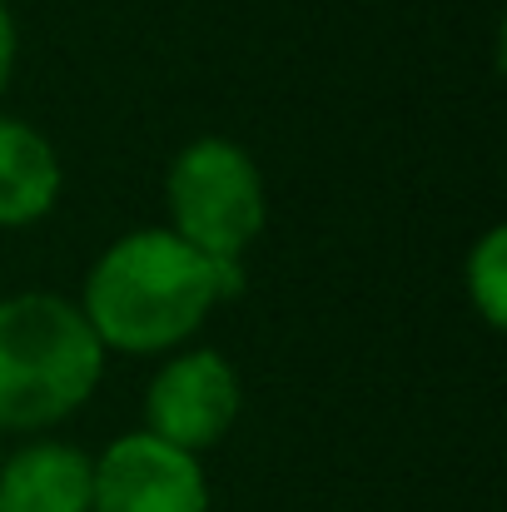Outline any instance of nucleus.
<instances>
[{
	"mask_svg": "<svg viewBox=\"0 0 507 512\" xmlns=\"http://www.w3.org/2000/svg\"><path fill=\"white\" fill-rule=\"evenodd\" d=\"M239 289L244 264L209 259L174 229H135L95 259L80 314L105 353H165L189 339L219 299H234Z\"/></svg>",
	"mask_w": 507,
	"mask_h": 512,
	"instance_id": "nucleus-1",
	"label": "nucleus"
},
{
	"mask_svg": "<svg viewBox=\"0 0 507 512\" xmlns=\"http://www.w3.org/2000/svg\"><path fill=\"white\" fill-rule=\"evenodd\" d=\"M105 373V343L60 294L0 299V433H40L70 418Z\"/></svg>",
	"mask_w": 507,
	"mask_h": 512,
	"instance_id": "nucleus-2",
	"label": "nucleus"
},
{
	"mask_svg": "<svg viewBox=\"0 0 507 512\" xmlns=\"http://www.w3.org/2000/svg\"><path fill=\"white\" fill-rule=\"evenodd\" d=\"M169 229L194 244L209 259L244 264V249L259 239L269 204H264V174L254 155L234 140H194L174 155L165 179Z\"/></svg>",
	"mask_w": 507,
	"mask_h": 512,
	"instance_id": "nucleus-3",
	"label": "nucleus"
},
{
	"mask_svg": "<svg viewBox=\"0 0 507 512\" xmlns=\"http://www.w3.org/2000/svg\"><path fill=\"white\" fill-rule=\"evenodd\" d=\"M239 373L214 348L174 353L145 388V433L169 448L204 453L214 448L239 418Z\"/></svg>",
	"mask_w": 507,
	"mask_h": 512,
	"instance_id": "nucleus-4",
	"label": "nucleus"
},
{
	"mask_svg": "<svg viewBox=\"0 0 507 512\" xmlns=\"http://www.w3.org/2000/svg\"><path fill=\"white\" fill-rule=\"evenodd\" d=\"M90 512H209V483L194 453L140 428L95 458Z\"/></svg>",
	"mask_w": 507,
	"mask_h": 512,
	"instance_id": "nucleus-5",
	"label": "nucleus"
},
{
	"mask_svg": "<svg viewBox=\"0 0 507 512\" xmlns=\"http://www.w3.org/2000/svg\"><path fill=\"white\" fill-rule=\"evenodd\" d=\"M95 458L40 438L0 458V512H90Z\"/></svg>",
	"mask_w": 507,
	"mask_h": 512,
	"instance_id": "nucleus-6",
	"label": "nucleus"
},
{
	"mask_svg": "<svg viewBox=\"0 0 507 512\" xmlns=\"http://www.w3.org/2000/svg\"><path fill=\"white\" fill-rule=\"evenodd\" d=\"M60 184L65 174L55 145L25 120L0 115V229L45 219L60 199Z\"/></svg>",
	"mask_w": 507,
	"mask_h": 512,
	"instance_id": "nucleus-7",
	"label": "nucleus"
},
{
	"mask_svg": "<svg viewBox=\"0 0 507 512\" xmlns=\"http://www.w3.org/2000/svg\"><path fill=\"white\" fill-rule=\"evenodd\" d=\"M468 299L483 314L488 329H503L507 319V229L493 224L478 249L468 254Z\"/></svg>",
	"mask_w": 507,
	"mask_h": 512,
	"instance_id": "nucleus-8",
	"label": "nucleus"
},
{
	"mask_svg": "<svg viewBox=\"0 0 507 512\" xmlns=\"http://www.w3.org/2000/svg\"><path fill=\"white\" fill-rule=\"evenodd\" d=\"M10 70H15V20H10V5L0 0V90L10 85Z\"/></svg>",
	"mask_w": 507,
	"mask_h": 512,
	"instance_id": "nucleus-9",
	"label": "nucleus"
},
{
	"mask_svg": "<svg viewBox=\"0 0 507 512\" xmlns=\"http://www.w3.org/2000/svg\"><path fill=\"white\" fill-rule=\"evenodd\" d=\"M0 458H5V453H0Z\"/></svg>",
	"mask_w": 507,
	"mask_h": 512,
	"instance_id": "nucleus-10",
	"label": "nucleus"
}]
</instances>
